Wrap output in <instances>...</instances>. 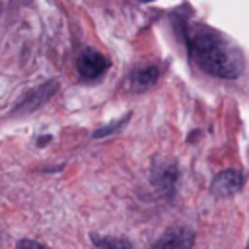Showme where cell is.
<instances>
[{
    "instance_id": "1",
    "label": "cell",
    "mask_w": 249,
    "mask_h": 249,
    "mask_svg": "<svg viewBox=\"0 0 249 249\" xmlns=\"http://www.w3.org/2000/svg\"><path fill=\"white\" fill-rule=\"evenodd\" d=\"M185 41L191 58L208 74L233 80L243 72V56L218 31L204 25H185Z\"/></svg>"
},
{
    "instance_id": "2",
    "label": "cell",
    "mask_w": 249,
    "mask_h": 249,
    "mask_svg": "<svg viewBox=\"0 0 249 249\" xmlns=\"http://www.w3.org/2000/svg\"><path fill=\"white\" fill-rule=\"evenodd\" d=\"M76 68L84 78H97L109 68V60L93 49H84L76 60Z\"/></svg>"
},
{
    "instance_id": "3",
    "label": "cell",
    "mask_w": 249,
    "mask_h": 249,
    "mask_svg": "<svg viewBox=\"0 0 249 249\" xmlns=\"http://www.w3.org/2000/svg\"><path fill=\"white\" fill-rule=\"evenodd\" d=\"M195 245V231L191 228H171L167 230L152 249H193Z\"/></svg>"
},
{
    "instance_id": "4",
    "label": "cell",
    "mask_w": 249,
    "mask_h": 249,
    "mask_svg": "<svg viewBox=\"0 0 249 249\" xmlns=\"http://www.w3.org/2000/svg\"><path fill=\"white\" fill-rule=\"evenodd\" d=\"M243 187V173L239 169H224L212 179V193L216 196H231Z\"/></svg>"
},
{
    "instance_id": "5",
    "label": "cell",
    "mask_w": 249,
    "mask_h": 249,
    "mask_svg": "<svg viewBox=\"0 0 249 249\" xmlns=\"http://www.w3.org/2000/svg\"><path fill=\"white\" fill-rule=\"evenodd\" d=\"M152 183L156 187V191L169 198L173 195V189H175V183H177V167L173 163H167L163 167H158L154 171V177H152Z\"/></svg>"
},
{
    "instance_id": "6",
    "label": "cell",
    "mask_w": 249,
    "mask_h": 249,
    "mask_svg": "<svg viewBox=\"0 0 249 249\" xmlns=\"http://www.w3.org/2000/svg\"><path fill=\"white\" fill-rule=\"evenodd\" d=\"M56 91V82H49L33 91H29L18 105V111H35L37 107H41L53 93Z\"/></svg>"
},
{
    "instance_id": "7",
    "label": "cell",
    "mask_w": 249,
    "mask_h": 249,
    "mask_svg": "<svg viewBox=\"0 0 249 249\" xmlns=\"http://www.w3.org/2000/svg\"><path fill=\"white\" fill-rule=\"evenodd\" d=\"M160 76V70L158 66H144L140 70H134L130 74V88L136 89V91H142V89H148L150 86L156 84Z\"/></svg>"
},
{
    "instance_id": "8",
    "label": "cell",
    "mask_w": 249,
    "mask_h": 249,
    "mask_svg": "<svg viewBox=\"0 0 249 249\" xmlns=\"http://www.w3.org/2000/svg\"><path fill=\"white\" fill-rule=\"evenodd\" d=\"M91 241L99 249H132V243L123 237H107V235L91 233Z\"/></svg>"
},
{
    "instance_id": "9",
    "label": "cell",
    "mask_w": 249,
    "mask_h": 249,
    "mask_svg": "<svg viewBox=\"0 0 249 249\" xmlns=\"http://www.w3.org/2000/svg\"><path fill=\"white\" fill-rule=\"evenodd\" d=\"M128 117H130V115H126V117H123V119H119V121H115V123H111V124H107V126H103V128H97V130L93 132V138H101V136H107V134L119 130V128L128 121Z\"/></svg>"
},
{
    "instance_id": "10",
    "label": "cell",
    "mask_w": 249,
    "mask_h": 249,
    "mask_svg": "<svg viewBox=\"0 0 249 249\" xmlns=\"http://www.w3.org/2000/svg\"><path fill=\"white\" fill-rule=\"evenodd\" d=\"M18 249H45L39 241H33V239H21L19 241V245H18Z\"/></svg>"
}]
</instances>
